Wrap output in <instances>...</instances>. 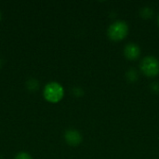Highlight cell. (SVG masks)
<instances>
[{
    "mask_svg": "<svg viewBox=\"0 0 159 159\" xmlns=\"http://www.w3.org/2000/svg\"><path fill=\"white\" fill-rule=\"evenodd\" d=\"M129 34V25L125 20H116L110 24L107 29V35L113 41L123 40Z\"/></svg>",
    "mask_w": 159,
    "mask_h": 159,
    "instance_id": "obj_2",
    "label": "cell"
},
{
    "mask_svg": "<svg viewBox=\"0 0 159 159\" xmlns=\"http://www.w3.org/2000/svg\"><path fill=\"white\" fill-rule=\"evenodd\" d=\"M0 20H1V13H0Z\"/></svg>",
    "mask_w": 159,
    "mask_h": 159,
    "instance_id": "obj_12",
    "label": "cell"
},
{
    "mask_svg": "<svg viewBox=\"0 0 159 159\" xmlns=\"http://www.w3.org/2000/svg\"><path fill=\"white\" fill-rule=\"evenodd\" d=\"M15 159H33L32 157L27 154V153H24V152H21V153H19L16 157H15Z\"/></svg>",
    "mask_w": 159,
    "mask_h": 159,
    "instance_id": "obj_9",
    "label": "cell"
},
{
    "mask_svg": "<svg viewBox=\"0 0 159 159\" xmlns=\"http://www.w3.org/2000/svg\"><path fill=\"white\" fill-rule=\"evenodd\" d=\"M124 55L128 60L135 61L141 55V48L135 43H128L124 48Z\"/></svg>",
    "mask_w": 159,
    "mask_h": 159,
    "instance_id": "obj_4",
    "label": "cell"
},
{
    "mask_svg": "<svg viewBox=\"0 0 159 159\" xmlns=\"http://www.w3.org/2000/svg\"><path fill=\"white\" fill-rule=\"evenodd\" d=\"M153 14V10L149 7H143V10H142V15L143 16V17H150L151 15Z\"/></svg>",
    "mask_w": 159,
    "mask_h": 159,
    "instance_id": "obj_8",
    "label": "cell"
},
{
    "mask_svg": "<svg viewBox=\"0 0 159 159\" xmlns=\"http://www.w3.org/2000/svg\"><path fill=\"white\" fill-rule=\"evenodd\" d=\"M157 21H158V25H159V16H158V18H157Z\"/></svg>",
    "mask_w": 159,
    "mask_h": 159,
    "instance_id": "obj_11",
    "label": "cell"
},
{
    "mask_svg": "<svg viewBox=\"0 0 159 159\" xmlns=\"http://www.w3.org/2000/svg\"><path fill=\"white\" fill-rule=\"evenodd\" d=\"M27 86H28V89L30 90H35L38 89V82L34 79H31L28 81L27 83Z\"/></svg>",
    "mask_w": 159,
    "mask_h": 159,
    "instance_id": "obj_6",
    "label": "cell"
},
{
    "mask_svg": "<svg viewBox=\"0 0 159 159\" xmlns=\"http://www.w3.org/2000/svg\"><path fill=\"white\" fill-rule=\"evenodd\" d=\"M127 75H128L129 80V81H132V82L135 81L138 78V74H137V72L135 70H129V73L127 74Z\"/></svg>",
    "mask_w": 159,
    "mask_h": 159,
    "instance_id": "obj_7",
    "label": "cell"
},
{
    "mask_svg": "<svg viewBox=\"0 0 159 159\" xmlns=\"http://www.w3.org/2000/svg\"><path fill=\"white\" fill-rule=\"evenodd\" d=\"M1 65H2V62H1V60H0V67H1Z\"/></svg>",
    "mask_w": 159,
    "mask_h": 159,
    "instance_id": "obj_10",
    "label": "cell"
},
{
    "mask_svg": "<svg viewBox=\"0 0 159 159\" xmlns=\"http://www.w3.org/2000/svg\"><path fill=\"white\" fill-rule=\"evenodd\" d=\"M65 142L72 146L79 145L82 142V135L76 129H68L64 133Z\"/></svg>",
    "mask_w": 159,
    "mask_h": 159,
    "instance_id": "obj_5",
    "label": "cell"
},
{
    "mask_svg": "<svg viewBox=\"0 0 159 159\" xmlns=\"http://www.w3.org/2000/svg\"><path fill=\"white\" fill-rule=\"evenodd\" d=\"M44 98L51 103H57L64 96L63 87L58 82H50L46 85L43 91Z\"/></svg>",
    "mask_w": 159,
    "mask_h": 159,
    "instance_id": "obj_1",
    "label": "cell"
},
{
    "mask_svg": "<svg viewBox=\"0 0 159 159\" xmlns=\"http://www.w3.org/2000/svg\"><path fill=\"white\" fill-rule=\"evenodd\" d=\"M142 72L148 77H155L159 74V61L155 56L144 57L140 64Z\"/></svg>",
    "mask_w": 159,
    "mask_h": 159,
    "instance_id": "obj_3",
    "label": "cell"
}]
</instances>
